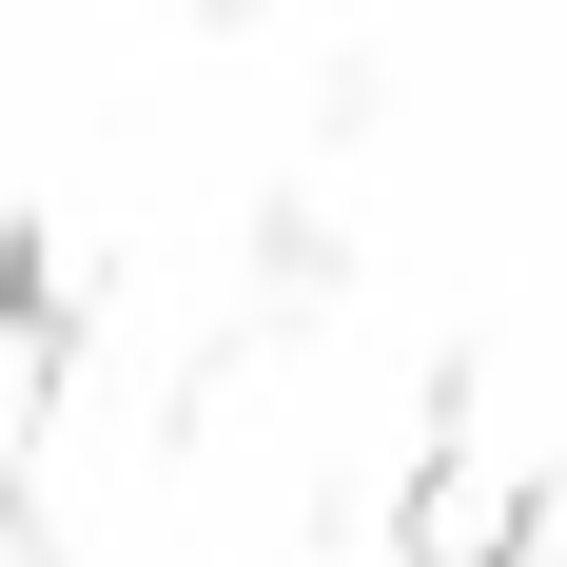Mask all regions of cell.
I'll list each match as a JSON object with an SVG mask.
<instances>
[{
    "label": "cell",
    "instance_id": "1",
    "mask_svg": "<svg viewBox=\"0 0 567 567\" xmlns=\"http://www.w3.org/2000/svg\"><path fill=\"white\" fill-rule=\"evenodd\" d=\"M411 567H528V489L489 451H431V489H411Z\"/></svg>",
    "mask_w": 567,
    "mask_h": 567
}]
</instances>
